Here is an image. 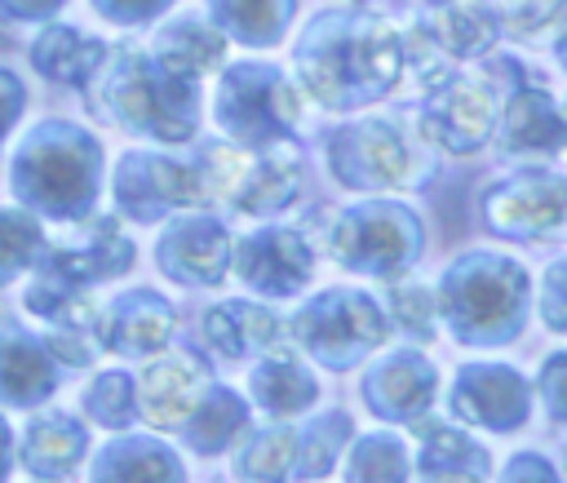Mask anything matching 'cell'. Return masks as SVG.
<instances>
[{"mask_svg":"<svg viewBox=\"0 0 567 483\" xmlns=\"http://www.w3.org/2000/svg\"><path fill=\"white\" fill-rule=\"evenodd\" d=\"M292 62L310 97L328 111H359L385 97L403 71L399 31L363 9L315 13L292 44Z\"/></svg>","mask_w":567,"mask_h":483,"instance_id":"1","label":"cell"},{"mask_svg":"<svg viewBox=\"0 0 567 483\" xmlns=\"http://www.w3.org/2000/svg\"><path fill=\"white\" fill-rule=\"evenodd\" d=\"M527 297H532V279L514 257L492 253V248H474L443 270L439 315L447 319L456 341L496 346L523 328Z\"/></svg>","mask_w":567,"mask_h":483,"instance_id":"2","label":"cell"},{"mask_svg":"<svg viewBox=\"0 0 567 483\" xmlns=\"http://www.w3.org/2000/svg\"><path fill=\"white\" fill-rule=\"evenodd\" d=\"M97 173L102 146L66 120H44L13 155V195L49 217H84L97 199Z\"/></svg>","mask_w":567,"mask_h":483,"instance_id":"3","label":"cell"},{"mask_svg":"<svg viewBox=\"0 0 567 483\" xmlns=\"http://www.w3.org/2000/svg\"><path fill=\"white\" fill-rule=\"evenodd\" d=\"M102 71V97L106 115L142 137L155 142H190L199 124V84L190 75H177L155 53L120 49L111 66Z\"/></svg>","mask_w":567,"mask_h":483,"instance_id":"4","label":"cell"},{"mask_svg":"<svg viewBox=\"0 0 567 483\" xmlns=\"http://www.w3.org/2000/svg\"><path fill=\"white\" fill-rule=\"evenodd\" d=\"M190 168L199 177L204 199H221L248 217L284 213L301 195V160L284 142H270V146L204 142Z\"/></svg>","mask_w":567,"mask_h":483,"instance_id":"5","label":"cell"},{"mask_svg":"<svg viewBox=\"0 0 567 483\" xmlns=\"http://www.w3.org/2000/svg\"><path fill=\"white\" fill-rule=\"evenodd\" d=\"M421 217L399 199H372L346 208L328 230V253L368 279H394L403 275L421 253Z\"/></svg>","mask_w":567,"mask_h":483,"instance_id":"6","label":"cell"},{"mask_svg":"<svg viewBox=\"0 0 567 483\" xmlns=\"http://www.w3.org/2000/svg\"><path fill=\"white\" fill-rule=\"evenodd\" d=\"M385 315L363 288H323L292 315V341L323 368L346 372L385 341Z\"/></svg>","mask_w":567,"mask_h":483,"instance_id":"7","label":"cell"},{"mask_svg":"<svg viewBox=\"0 0 567 483\" xmlns=\"http://www.w3.org/2000/svg\"><path fill=\"white\" fill-rule=\"evenodd\" d=\"M328 168L341 186L354 191H403L430 177V151H421L390 120H354L332 133Z\"/></svg>","mask_w":567,"mask_h":483,"instance_id":"8","label":"cell"},{"mask_svg":"<svg viewBox=\"0 0 567 483\" xmlns=\"http://www.w3.org/2000/svg\"><path fill=\"white\" fill-rule=\"evenodd\" d=\"M217 124L239 146H270L292 137L301 120L297 89L270 62H235L217 84Z\"/></svg>","mask_w":567,"mask_h":483,"instance_id":"9","label":"cell"},{"mask_svg":"<svg viewBox=\"0 0 567 483\" xmlns=\"http://www.w3.org/2000/svg\"><path fill=\"white\" fill-rule=\"evenodd\" d=\"M421 89H425L421 137H430V142H439L443 151H456V155H474L492 137L496 102H492V89L483 80H470V75L447 66L434 80H425Z\"/></svg>","mask_w":567,"mask_h":483,"instance_id":"10","label":"cell"},{"mask_svg":"<svg viewBox=\"0 0 567 483\" xmlns=\"http://www.w3.org/2000/svg\"><path fill=\"white\" fill-rule=\"evenodd\" d=\"M483 222L501 239H532L567 222V182L549 168H523L483 199Z\"/></svg>","mask_w":567,"mask_h":483,"instance_id":"11","label":"cell"},{"mask_svg":"<svg viewBox=\"0 0 567 483\" xmlns=\"http://www.w3.org/2000/svg\"><path fill=\"white\" fill-rule=\"evenodd\" d=\"M199 177L195 168L155 155V151H128L115 168V204L133 222H159L173 208L199 204Z\"/></svg>","mask_w":567,"mask_h":483,"instance_id":"12","label":"cell"},{"mask_svg":"<svg viewBox=\"0 0 567 483\" xmlns=\"http://www.w3.org/2000/svg\"><path fill=\"white\" fill-rule=\"evenodd\" d=\"M235 275L261 297H297L315 275V248L288 226H261L230 253Z\"/></svg>","mask_w":567,"mask_h":483,"instance_id":"13","label":"cell"},{"mask_svg":"<svg viewBox=\"0 0 567 483\" xmlns=\"http://www.w3.org/2000/svg\"><path fill=\"white\" fill-rule=\"evenodd\" d=\"M452 412L470 425L514 434L532 412V386L505 363H465L452 386Z\"/></svg>","mask_w":567,"mask_h":483,"instance_id":"14","label":"cell"},{"mask_svg":"<svg viewBox=\"0 0 567 483\" xmlns=\"http://www.w3.org/2000/svg\"><path fill=\"white\" fill-rule=\"evenodd\" d=\"M155 261L177 284H221L230 270V235L217 217L186 213L155 244Z\"/></svg>","mask_w":567,"mask_h":483,"instance_id":"15","label":"cell"},{"mask_svg":"<svg viewBox=\"0 0 567 483\" xmlns=\"http://www.w3.org/2000/svg\"><path fill=\"white\" fill-rule=\"evenodd\" d=\"M439 372L421 350H394L363 377V403L381 421H412L434 403Z\"/></svg>","mask_w":567,"mask_h":483,"instance_id":"16","label":"cell"},{"mask_svg":"<svg viewBox=\"0 0 567 483\" xmlns=\"http://www.w3.org/2000/svg\"><path fill=\"white\" fill-rule=\"evenodd\" d=\"M208 381L213 377L199 354H186V350L159 354L137 381V412L155 430H177L190 417V408L199 403V394L208 390Z\"/></svg>","mask_w":567,"mask_h":483,"instance_id":"17","label":"cell"},{"mask_svg":"<svg viewBox=\"0 0 567 483\" xmlns=\"http://www.w3.org/2000/svg\"><path fill=\"white\" fill-rule=\"evenodd\" d=\"M173 332V306L155 288H128L97 315V346L115 354H151Z\"/></svg>","mask_w":567,"mask_h":483,"instance_id":"18","label":"cell"},{"mask_svg":"<svg viewBox=\"0 0 567 483\" xmlns=\"http://www.w3.org/2000/svg\"><path fill=\"white\" fill-rule=\"evenodd\" d=\"M496 124V137H501V151L509 155H554L567 146V120L558 111V102L545 93V89H514L509 102H501V120Z\"/></svg>","mask_w":567,"mask_h":483,"instance_id":"19","label":"cell"},{"mask_svg":"<svg viewBox=\"0 0 567 483\" xmlns=\"http://www.w3.org/2000/svg\"><path fill=\"white\" fill-rule=\"evenodd\" d=\"M416 35L447 58H483L501 27L492 18V9L483 0H439L434 9H425L416 18Z\"/></svg>","mask_w":567,"mask_h":483,"instance_id":"20","label":"cell"},{"mask_svg":"<svg viewBox=\"0 0 567 483\" xmlns=\"http://www.w3.org/2000/svg\"><path fill=\"white\" fill-rule=\"evenodd\" d=\"M248 394L270 417H297L319 399V386H315V372L292 350L270 346V350H261L257 368L248 372Z\"/></svg>","mask_w":567,"mask_h":483,"instance_id":"21","label":"cell"},{"mask_svg":"<svg viewBox=\"0 0 567 483\" xmlns=\"http://www.w3.org/2000/svg\"><path fill=\"white\" fill-rule=\"evenodd\" d=\"M408 425L421 439V461H416L421 479H483V474H492L487 448L474 443L465 430H456L439 417H425V412L412 417Z\"/></svg>","mask_w":567,"mask_h":483,"instance_id":"22","label":"cell"},{"mask_svg":"<svg viewBox=\"0 0 567 483\" xmlns=\"http://www.w3.org/2000/svg\"><path fill=\"white\" fill-rule=\"evenodd\" d=\"M204 337L213 341L217 354L226 359H248L284 341V323L275 310L257 301H221L204 315Z\"/></svg>","mask_w":567,"mask_h":483,"instance_id":"23","label":"cell"},{"mask_svg":"<svg viewBox=\"0 0 567 483\" xmlns=\"http://www.w3.org/2000/svg\"><path fill=\"white\" fill-rule=\"evenodd\" d=\"M89 448V430L71 412H44L22 434V465L40 479H62L80 465Z\"/></svg>","mask_w":567,"mask_h":483,"instance_id":"24","label":"cell"},{"mask_svg":"<svg viewBox=\"0 0 567 483\" xmlns=\"http://www.w3.org/2000/svg\"><path fill=\"white\" fill-rule=\"evenodd\" d=\"M53 390L58 386H53V363H49L44 346L18 328L0 332V399L31 408V403L49 399Z\"/></svg>","mask_w":567,"mask_h":483,"instance_id":"25","label":"cell"},{"mask_svg":"<svg viewBox=\"0 0 567 483\" xmlns=\"http://www.w3.org/2000/svg\"><path fill=\"white\" fill-rule=\"evenodd\" d=\"M102 58H106V44L102 40L84 35L80 27H62V22L58 27H44L40 40L31 44L35 71L49 75V80H58V84H75V89L97 75Z\"/></svg>","mask_w":567,"mask_h":483,"instance_id":"26","label":"cell"},{"mask_svg":"<svg viewBox=\"0 0 567 483\" xmlns=\"http://www.w3.org/2000/svg\"><path fill=\"white\" fill-rule=\"evenodd\" d=\"M155 58H159L164 66H173L177 75L199 80L204 71H217V66H221V58H226V35H221L217 27H208L204 18H195V13H182V18H173V22L159 27V35H155Z\"/></svg>","mask_w":567,"mask_h":483,"instance_id":"27","label":"cell"},{"mask_svg":"<svg viewBox=\"0 0 567 483\" xmlns=\"http://www.w3.org/2000/svg\"><path fill=\"white\" fill-rule=\"evenodd\" d=\"M208 13L230 40L248 49H270L284 40L297 0H208Z\"/></svg>","mask_w":567,"mask_h":483,"instance_id":"28","label":"cell"},{"mask_svg":"<svg viewBox=\"0 0 567 483\" xmlns=\"http://www.w3.org/2000/svg\"><path fill=\"white\" fill-rule=\"evenodd\" d=\"M244 421H248V403H244L235 390L208 381V390L199 394V403L190 408V417H186L177 430H182V439H186L195 452L213 456V452H221V448L244 430Z\"/></svg>","mask_w":567,"mask_h":483,"instance_id":"29","label":"cell"},{"mask_svg":"<svg viewBox=\"0 0 567 483\" xmlns=\"http://www.w3.org/2000/svg\"><path fill=\"white\" fill-rule=\"evenodd\" d=\"M354 425L346 412H323L315 417L310 430H297V456H292V474L297 479H323L332 474V461L341 456V448L350 443Z\"/></svg>","mask_w":567,"mask_h":483,"instance_id":"30","label":"cell"},{"mask_svg":"<svg viewBox=\"0 0 567 483\" xmlns=\"http://www.w3.org/2000/svg\"><path fill=\"white\" fill-rule=\"evenodd\" d=\"M93 474L97 479H137V474H146V479H182V465L155 439H124V443H111L102 452Z\"/></svg>","mask_w":567,"mask_h":483,"instance_id":"31","label":"cell"},{"mask_svg":"<svg viewBox=\"0 0 567 483\" xmlns=\"http://www.w3.org/2000/svg\"><path fill=\"white\" fill-rule=\"evenodd\" d=\"M292 456H297V430L288 421H275L244 443L235 474L239 479H284V474H292Z\"/></svg>","mask_w":567,"mask_h":483,"instance_id":"32","label":"cell"},{"mask_svg":"<svg viewBox=\"0 0 567 483\" xmlns=\"http://www.w3.org/2000/svg\"><path fill=\"white\" fill-rule=\"evenodd\" d=\"M346 479H408V452L394 434L377 430L350 443L346 452Z\"/></svg>","mask_w":567,"mask_h":483,"instance_id":"33","label":"cell"},{"mask_svg":"<svg viewBox=\"0 0 567 483\" xmlns=\"http://www.w3.org/2000/svg\"><path fill=\"white\" fill-rule=\"evenodd\" d=\"M385 323H394L412 341H434V297L425 284H390L385 279Z\"/></svg>","mask_w":567,"mask_h":483,"instance_id":"34","label":"cell"},{"mask_svg":"<svg viewBox=\"0 0 567 483\" xmlns=\"http://www.w3.org/2000/svg\"><path fill=\"white\" fill-rule=\"evenodd\" d=\"M84 412L97 421V425H128L133 412H137V386L128 372H102L89 390H84Z\"/></svg>","mask_w":567,"mask_h":483,"instance_id":"35","label":"cell"},{"mask_svg":"<svg viewBox=\"0 0 567 483\" xmlns=\"http://www.w3.org/2000/svg\"><path fill=\"white\" fill-rule=\"evenodd\" d=\"M40 226L22 208H0V284H9L35 253H40Z\"/></svg>","mask_w":567,"mask_h":483,"instance_id":"36","label":"cell"},{"mask_svg":"<svg viewBox=\"0 0 567 483\" xmlns=\"http://www.w3.org/2000/svg\"><path fill=\"white\" fill-rule=\"evenodd\" d=\"M483 4L492 9V18H496L501 31H509V35H532V31H540L567 0H483Z\"/></svg>","mask_w":567,"mask_h":483,"instance_id":"37","label":"cell"},{"mask_svg":"<svg viewBox=\"0 0 567 483\" xmlns=\"http://www.w3.org/2000/svg\"><path fill=\"white\" fill-rule=\"evenodd\" d=\"M536 310H540V323L558 337H567V257L554 261L540 279V292H536Z\"/></svg>","mask_w":567,"mask_h":483,"instance_id":"38","label":"cell"},{"mask_svg":"<svg viewBox=\"0 0 567 483\" xmlns=\"http://www.w3.org/2000/svg\"><path fill=\"white\" fill-rule=\"evenodd\" d=\"M536 394H540V403H545V412L554 421H567V350H558V354H549L540 363Z\"/></svg>","mask_w":567,"mask_h":483,"instance_id":"39","label":"cell"},{"mask_svg":"<svg viewBox=\"0 0 567 483\" xmlns=\"http://www.w3.org/2000/svg\"><path fill=\"white\" fill-rule=\"evenodd\" d=\"M173 0H93V9L102 13V18H111V22H120V27H133V22H146V18H155L159 9H168Z\"/></svg>","mask_w":567,"mask_h":483,"instance_id":"40","label":"cell"},{"mask_svg":"<svg viewBox=\"0 0 567 483\" xmlns=\"http://www.w3.org/2000/svg\"><path fill=\"white\" fill-rule=\"evenodd\" d=\"M22 102H27V89L18 84V75L13 71H4L0 66V137L9 133V124L22 115Z\"/></svg>","mask_w":567,"mask_h":483,"instance_id":"41","label":"cell"},{"mask_svg":"<svg viewBox=\"0 0 567 483\" xmlns=\"http://www.w3.org/2000/svg\"><path fill=\"white\" fill-rule=\"evenodd\" d=\"M9 18H49L62 0H0Z\"/></svg>","mask_w":567,"mask_h":483,"instance_id":"42","label":"cell"},{"mask_svg":"<svg viewBox=\"0 0 567 483\" xmlns=\"http://www.w3.org/2000/svg\"><path fill=\"white\" fill-rule=\"evenodd\" d=\"M514 456H518V461L505 470V479H518V474H540V479H554V470H549V465H540V461H536V452H514Z\"/></svg>","mask_w":567,"mask_h":483,"instance_id":"43","label":"cell"},{"mask_svg":"<svg viewBox=\"0 0 567 483\" xmlns=\"http://www.w3.org/2000/svg\"><path fill=\"white\" fill-rule=\"evenodd\" d=\"M9 461H13V430H9L4 417H0V474L9 470Z\"/></svg>","mask_w":567,"mask_h":483,"instance_id":"44","label":"cell"},{"mask_svg":"<svg viewBox=\"0 0 567 483\" xmlns=\"http://www.w3.org/2000/svg\"><path fill=\"white\" fill-rule=\"evenodd\" d=\"M554 53H558V62H563V71H567V31L558 35V44H554Z\"/></svg>","mask_w":567,"mask_h":483,"instance_id":"45","label":"cell"},{"mask_svg":"<svg viewBox=\"0 0 567 483\" xmlns=\"http://www.w3.org/2000/svg\"><path fill=\"white\" fill-rule=\"evenodd\" d=\"M563 120H567V111H563Z\"/></svg>","mask_w":567,"mask_h":483,"instance_id":"46","label":"cell"}]
</instances>
